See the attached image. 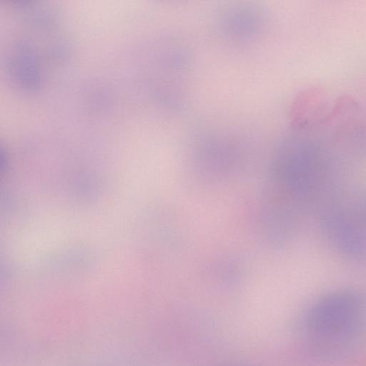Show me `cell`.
Segmentation results:
<instances>
[{"label": "cell", "instance_id": "1", "mask_svg": "<svg viewBox=\"0 0 366 366\" xmlns=\"http://www.w3.org/2000/svg\"><path fill=\"white\" fill-rule=\"evenodd\" d=\"M359 317V306L353 298L336 296L314 307L308 316L307 326L316 337L331 340L353 332Z\"/></svg>", "mask_w": 366, "mask_h": 366}]
</instances>
